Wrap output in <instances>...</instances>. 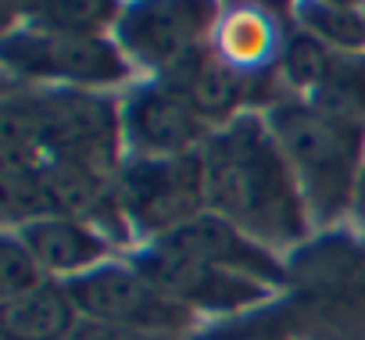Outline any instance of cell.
Here are the masks:
<instances>
[{"label": "cell", "instance_id": "6da1fadb", "mask_svg": "<svg viewBox=\"0 0 365 340\" xmlns=\"http://www.w3.org/2000/svg\"><path fill=\"white\" fill-rule=\"evenodd\" d=\"M208 212L269 251H290L312 233L308 205L262 111L215 129L201 150Z\"/></svg>", "mask_w": 365, "mask_h": 340}, {"label": "cell", "instance_id": "7a4b0ae2", "mask_svg": "<svg viewBox=\"0 0 365 340\" xmlns=\"http://www.w3.org/2000/svg\"><path fill=\"white\" fill-rule=\"evenodd\" d=\"M4 165H79L115 180L125 165L122 97L61 86H11L0 111Z\"/></svg>", "mask_w": 365, "mask_h": 340}, {"label": "cell", "instance_id": "3957f363", "mask_svg": "<svg viewBox=\"0 0 365 340\" xmlns=\"http://www.w3.org/2000/svg\"><path fill=\"white\" fill-rule=\"evenodd\" d=\"M265 122L297 180L312 226L344 219L365 180V129L322 115L308 101H276Z\"/></svg>", "mask_w": 365, "mask_h": 340}, {"label": "cell", "instance_id": "277c9868", "mask_svg": "<svg viewBox=\"0 0 365 340\" xmlns=\"http://www.w3.org/2000/svg\"><path fill=\"white\" fill-rule=\"evenodd\" d=\"M4 72L11 86H61L111 93L133 86V61L115 36H72L43 29H8L4 33Z\"/></svg>", "mask_w": 365, "mask_h": 340}, {"label": "cell", "instance_id": "5b68a950", "mask_svg": "<svg viewBox=\"0 0 365 340\" xmlns=\"http://www.w3.org/2000/svg\"><path fill=\"white\" fill-rule=\"evenodd\" d=\"M115 201L140 244L165 240L208 212L201 150L182 158H125L115 176Z\"/></svg>", "mask_w": 365, "mask_h": 340}, {"label": "cell", "instance_id": "8992f818", "mask_svg": "<svg viewBox=\"0 0 365 340\" xmlns=\"http://www.w3.org/2000/svg\"><path fill=\"white\" fill-rule=\"evenodd\" d=\"M79 319L111 322L122 329H136L161 340H179L197 329V315L168 297L133 258L129 262H104L86 276L65 283Z\"/></svg>", "mask_w": 365, "mask_h": 340}, {"label": "cell", "instance_id": "52a82bcc", "mask_svg": "<svg viewBox=\"0 0 365 340\" xmlns=\"http://www.w3.org/2000/svg\"><path fill=\"white\" fill-rule=\"evenodd\" d=\"M219 8L212 4H125L115 26V40L133 61V68H147L150 79L172 76L187 58L215 40Z\"/></svg>", "mask_w": 365, "mask_h": 340}, {"label": "cell", "instance_id": "ba28073f", "mask_svg": "<svg viewBox=\"0 0 365 340\" xmlns=\"http://www.w3.org/2000/svg\"><path fill=\"white\" fill-rule=\"evenodd\" d=\"M133 262L182 308H190L197 319L201 315H237L247 308H258L262 301L272 297V287L226 272L219 265L197 262L168 244H143Z\"/></svg>", "mask_w": 365, "mask_h": 340}, {"label": "cell", "instance_id": "9c48e42d", "mask_svg": "<svg viewBox=\"0 0 365 340\" xmlns=\"http://www.w3.org/2000/svg\"><path fill=\"white\" fill-rule=\"evenodd\" d=\"M212 125L194 104L161 79L133 83L122 97L125 158H182L197 154L212 140Z\"/></svg>", "mask_w": 365, "mask_h": 340}, {"label": "cell", "instance_id": "30bf717a", "mask_svg": "<svg viewBox=\"0 0 365 340\" xmlns=\"http://www.w3.org/2000/svg\"><path fill=\"white\" fill-rule=\"evenodd\" d=\"M154 244H168L182 254L197 258V262H208V265H219L226 272L258 279L272 290L287 283V265L279 262L276 251L262 247L244 230H237L233 222H226L212 212L197 215L194 222H187L182 230H175V233H168L165 240H154Z\"/></svg>", "mask_w": 365, "mask_h": 340}, {"label": "cell", "instance_id": "8fae6325", "mask_svg": "<svg viewBox=\"0 0 365 340\" xmlns=\"http://www.w3.org/2000/svg\"><path fill=\"white\" fill-rule=\"evenodd\" d=\"M161 83H168L172 90H179L194 104V111L212 125L222 129L233 118L251 111V101L258 93V76L237 68L233 61H226L215 43L201 47L194 58H187L172 76H165Z\"/></svg>", "mask_w": 365, "mask_h": 340}, {"label": "cell", "instance_id": "7c38bea8", "mask_svg": "<svg viewBox=\"0 0 365 340\" xmlns=\"http://www.w3.org/2000/svg\"><path fill=\"white\" fill-rule=\"evenodd\" d=\"M54 283H72L90 269L111 262L115 240L83 219H40L15 230Z\"/></svg>", "mask_w": 365, "mask_h": 340}, {"label": "cell", "instance_id": "4fadbf2b", "mask_svg": "<svg viewBox=\"0 0 365 340\" xmlns=\"http://www.w3.org/2000/svg\"><path fill=\"white\" fill-rule=\"evenodd\" d=\"M79 326V311L65 283H43L40 290L0 304L4 340H68Z\"/></svg>", "mask_w": 365, "mask_h": 340}, {"label": "cell", "instance_id": "5bb4252c", "mask_svg": "<svg viewBox=\"0 0 365 340\" xmlns=\"http://www.w3.org/2000/svg\"><path fill=\"white\" fill-rule=\"evenodd\" d=\"M333 65H336V51H329L312 33L294 29L279 43V58L272 65V76H276V86H279V101H312L326 86Z\"/></svg>", "mask_w": 365, "mask_h": 340}, {"label": "cell", "instance_id": "9a60e30c", "mask_svg": "<svg viewBox=\"0 0 365 340\" xmlns=\"http://www.w3.org/2000/svg\"><path fill=\"white\" fill-rule=\"evenodd\" d=\"M29 29L43 33H72V36H115V26L122 19L118 4L104 0H47V4H26L22 8Z\"/></svg>", "mask_w": 365, "mask_h": 340}, {"label": "cell", "instance_id": "2e32d148", "mask_svg": "<svg viewBox=\"0 0 365 340\" xmlns=\"http://www.w3.org/2000/svg\"><path fill=\"white\" fill-rule=\"evenodd\" d=\"M297 29L312 33L336 54H365V4H340V0H315L297 4Z\"/></svg>", "mask_w": 365, "mask_h": 340}, {"label": "cell", "instance_id": "e0dca14e", "mask_svg": "<svg viewBox=\"0 0 365 340\" xmlns=\"http://www.w3.org/2000/svg\"><path fill=\"white\" fill-rule=\"evenodd\" d=\"M212 43L226 61H233L237 68H244L251 76H255V68L279 58L276 40H272L269 22L262 19V11H233L226 22H219Z\"/></svg>", "mask_w": 365, "mask_h": 340}, {"label": "cell", "instance_id": "ac0fdd59", "mask_svg": "<svg viewBox=\"0 0 365 340\" xmlns=\"http://www.w3.org/2000/svg\"><path fill=\"white\" fill-rule=\"evenodd\" d=\"M322 115L365 129V54H336L326 86L308 101Z\"/></svg>", "mask_w": 365, "mask_h": 340}, {"label": "cell", "instance_id": "d6986e66", "mask_svg": "<svg viewBox=\"0 0 365 340\" xmlns=\"http://www.w3.org/2000/svg\"><path fill=\"white\" fill-rule=\"evenodd\" d=\"M43 283H51V276L43 272L36 254L26 247V240L15 230H8L4 240H0V304L19 301V297L40 290Z\"/></svg>", "mask_w": 365, "mask_h": 340}, {"label": "cell", "instance_id": "ffe728a7", "mask_svg": "<svg viewBox=\"0 0 365 340\" xmlns=\"http://www.w3.org/2000/svg\"><path fill=\"white\" fill-rule=\"evenodd\" d=\"M68 340H161V336H147L136 329H122L111 322H93V319H79V326L72 329Z\"/></svg>", "mask_w": 365, "mask_h": 340}, {"label": "cell", "instance_id": "44dd1931", "mask_svg": "<svg viewBox=\"0 0 365 340\" xmlns=\"http://www.w3.org/2000/svg\"><path fill=\"white\" fill-rule=\"evenodd\" d=\"M233 340H290V336H287L283 329H272V326H258V329H251V333H244V329H240V333H237Z\"/></svg>", "mask_w": 365, "mask_h": 340}, {"label": "cell", "instance_id": "7402d4cb", "mask_svg": "<svg viewBox=\"0 0 365 340\" xmlns=\"http://www.w3.org/2000/svg\"><path fill=\"white\" fill-rule=\"evenodd\" d=\"M233 336H237L233 329L230 333L226 329H212V333H190V336H179V340H233Z\"/></svg>", "mask_w": 365, "mask_h": 340}, {"label": "cell", "instance_id": "603a6c76", "mask_svg": "<svg viewBox=\"0 0 365 340\" xmlns=\"http://www.w3.org/2000/svg\"><path fill=\"white\" fill-rule=\"evenodd\" d=\"M354 283H358V290H361V297H365V251H361L358 262H354Z\"/></svg>", "mask_w": 365, "mask_h": 340}, {"label": "cell", "instance_id": "cb8c5ba5", "mask_svg": "<svg viewBox=\"0 0 365 340\" xmlns=\"http://www.w3.org/2000/svg\"><path fill=\"white\" fill-rule=\"evenodd\" d=\"M358 201H361V208H365V180H361V190H358Z\"/></svg>", "mask_w": 365, "mask_h": 340}]
</instances>
